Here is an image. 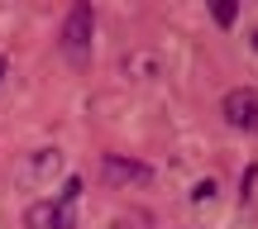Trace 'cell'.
<instances>
[{
  "label": "cell",
  "mask_w": 258,
  "mask_h": 229,
  "mask_svg": "<svg viewBox=\"0 0 258 229\" xmlns=\"http://www.w3.org/2000/svg\"><path fill=\"white\" fill-rule=\"evenodd\" d=\"M91 34H96V10L91 5H72L62 19V34H57V48L72 67H86L91 62Z\"/></svg>",
  "instance_id": "cell-1"
},
{
  "label": "cell",
  "mask_w": 258,
  "mask_h": 229,
  "mask_svg": "<svg viewBox=\"0 0 258 229\" xmlns=\"http://www.w3.org/2000/svg\"><path fill=\"white\" fill-rule=\"evenodd\" d=\"M101 177L110 186H120V191H129V186H148L153 182V167L139 163V158H124V153H105L101 158Z\"/></svg>",
  "instance_id": "cell-2"
},
{
  "label": "cell",
  "mask_w": 258,
  "mask_h": 229,
  "mask_svg": "<svg viewBox=\"0 0 258 229\" xmlns=\"http://www.w3.org/2000/svg\"><path fill=\"white\" fill-rule=\"evenodd\" d=\"M62 172V153L57 148H34V153L24 158V163L15 167V177L24 186H34V191H43V186H53V177Z\"/></svg>",
  "instance_id": "cell-3"
},
{
  "label": "cell",
  "mask_w": 258,
  "mask_h": 229,
  "mask_svg": "<svg viewBox=\"0 0 258 229\" xmlns=\"http://www.w3.org/2000/svg\"><path fill=\"white\" fill-rule=\"evenodd\" d=\"M220 115H225V124H230V129L258 134V91H249V86H234V91H225Z\"/></svg>",
  "instance_id": "cell-4"
},
{
  "label": "cell",
  "mask_w": 258,
  "mask_h": 229,
  "mask_svg": "<svg viewBox=\"0 0 258 229\" xmlns=\"http://www.w3.org/2000/svg\"><path fill=\"white\" fill-rule=\"evenodd\" d=\"M24 224L29 229H77V205L53 196V201H34L24 210Z\"/></svg>",
  "instance_id": "cell-5"
},
{
  "label": "cell",
  "mask_w": 258,
  "mask_h": 229,
  "mask_svg": "<svg viewBox=\"0 0 258 229\" xmlns=\"http://www.w3.org/2000/svg\"><path fill=\"white\" fill-rule=\"evenodd\" d=\"M124 77H139V82H153L158 72H163V62H158V53H129L124 57Z\"/></svg>",
  "instance_id": "cell-6"
},
{
  "label": "cell",
  "mask_w": 258,
  "mask_h": 229,
  "mask_svg": "<svg viewBox=\"0 0 258 229\" xmlns=\"http://www.w3.org/2000/svg\"><path fill=\"white\" fill-rule=\"evenodd\" d=\"M211 15H215V24H225V29H230L234 19H239V5H234V0H220V5H215Z\"/></svg>",
  "instance_id": "cell-7"
},
{
  "label": "cell",
  "mask_w": 258,
  "mask_h": 229,
  "mask_svg": "<svg viewBox=\"0 0 258 229\" xmlns=\"http://www.w3.org/2000/svg\"><path fill=\"white\" fill-rule=\"evenodd\" d=\"M148 224H153V220H148L144 210H134V215H120V220H115L110 229H148Z\"/></svg>",
  "instance_id": "cell-8"
},
{
  "label": "cell",
  "mask_w": 258,
  "mask_h": 229,
  "mask_svg": "<svg viewBox=\"0 0 258 229\" xmlns=\"http://www.w3.org/2000/svg\"><path fill=\"white\" fill-rule=\"evenodd\" d=\"M191 201H196V205H211V201H215V182H211V177L191 186Z\"/></svg>",
  "instance_id": "cell-9"
},
{
  "label": "cell",
  "mask_w": 258,
  "mask_h": 229,
  "mask_svg": "<svg viewBox=\"0 0 258 229\" xmlns=\"http://www.w3.org/2000/svg\"><path fill=\"white\" fill-rule=\"evenodd\" d=\"M249 43H253V53H258V29H253V34H249Z\"/></svg>",
  "instance_id": "cell-10"
},
{
  "label": "cell",
  "mask_w": 258,
  "mask_h": 229,
  "mask_svg": "<svg viewBox=\"0 0 258 229\" xmlns=\"http://www.w3.org/2000/svg\"><path fill=\"white\" fill-rule=\"evenodd\" d=\"M0 77H5V57H0Z\"/></svg>",
  "instance_id": "cell-11"
}]
</instances>
